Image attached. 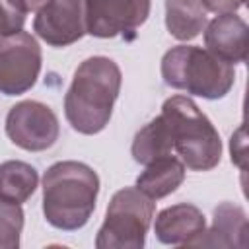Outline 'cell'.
<instances>
[{
    "mask_svg": "<svg viewBox=\"0 0 249 249\" xmlns=\"http://www.w3.org/2000/svg\"><path fill=\"white\" fill-rule=\"evenodd\" d=\"M123 74L109 56H89L78 64L64 95V117L80 134L101 132L113 115Z\"/></svg>",
    "mask_w": 249,
    "mask_h": 249,
    "instance_id": "cell-1",
    "label": "cell"
},
{
    "mask_svg": "<svg viewBox=\"0 0 249 249\" xmlns=\"http://www.w3.org/2000/svg\"><path fill=\"white\" fill-rule=\"evenodd\" d=\"M97 195L99 177L88 163L56 161L43 175V216L56 230L76 231L89 222Z\"/></svg>",
    "mask_w": 249,
    "mask_h": 249,
    "instance_id": "cell-2",
    "label": "cell"
},
{
    "mask_svg": "<svg viewBox=\"0 0 249 249\" xmlns=\"http://www.w3.org/2000/svg\"><path fill=\"white\" fill-rule=\"evenodd\" d=\"M161 115L167 121L173 150L185 167L193 171H210L220 163V134L191 97H167L161 105Z\"/></svg>",
    "mask_w": 249,
    "mask_h": 249,
    "instance_id": "cell-3",
    "label": "cell"
},
{
    "mask_svg": "<svg viewBox=\"0 0 249 249\" xmlns=\"http://www.w3.org/2000/svg\"><path fill=\"white\" fill-rule=\"evenodd\" d=\"M161 78L173 89L204 99H222L233 88L235 70L233 64L202 47L177 45L161 56Z\"/></svg>",
    "mask_w": 249,
    "mask_h": 249,
    "instance_id": "cell-4",
    "label": "cell"
},
{
    "mask_svg": "<svg viewBox=\"0 0 249 249\" xmlns=\"http://www.w3.org/2000/svg\"><path fill=\"white\" fill-rule=\"evenodd\" d=\"M156 206L136 187L119 189L105 212V220L95 235L97 249H142Z\"/></svg>",
    "mask_w": 249,
    "mask_h": 249,
    "instance_id": "cell-5",
    "label": "cell"
},
{
    "mask_svg": "<svg viewBox=\"0 0 249 249\" xmlns=\"http://www.w3.org/2000/svg\"><path fill=\"white\" fill-rule=\"evenodd\" d=\"M41 47L27 31L0 37V93L21 95L29 91L41 72Z\"/></svg>",
    "mask_w": 249,
    "mask_h": 249,
    "instance_id": "cell-6",
    "label": "cell"
},
{
    "mask_svg": "<svg viewBox=\"0 0 249 249\" xmlns=\"http://www.w3.org/2000/svg\"><path fill=\"white\" fill-rule=\"evenodd\" d=\"M60 124L56 113L33 99L19 101L6 115V136L25 152H45L58 140Z\"/></svg>",
    "mask_w": 249,
    "mask_h": 249,
    "instance_id": "cell-7",
    "label": "cell"
},
{
    "mask_svg": "<svg viewBox=\"0 0 249 249\" xmlns=\"http://www.w3.org/2000/svg\"><path fill=\"white\" fill-rule=\"evenodd\" d=\"M150 16V0H86V33L111 39L132 33Z\"/></svg>",
    "mask_w": 249,
    "mask_h": 249,
    "instance_id": "cell-8",
    "label": "cell"
},
{
    "mask_svg": "<svg viewBox=\"0 0 249 249\" xmlns=\"http://www.w3.org/2000/svg\"><path fill=\"white\" fill-rule=\"evenodd\" d=\"M33 31L51 47H68L86 35V0H47L35 14Z\"/></svg>",
    "mask_w": 249,
    "mask_h": 249,
    "instance_id": "cell-9",
    "label": "cell"
},
{
    "mask_svg": "<svg viewBox=\"0 0 249 249\" xmlns=\"http://www.w3.org/2000/svg\"><path fill=\"white\" fill-rule=\"evenodd\" d=\"M204 47L228 64L247 60L249 27L237 14H218L204 27Z\"/></svg>",
    "mask_w": 249,
    "mask_h": 249,
    "instance_id": "cell-10",
    "label": "cell"
},
{
    "mask_svg": "<svg viewBox=\"0 0 249 249\" xmlns=\"http://www.w3.org/2000/svg\"><path fill=\"white\" fill-rule=\"evenodd\" d=\"M206 230L204 214L198 206L179 202L158 212L154 220L156 239L163 245H191Z\"/></svg>",
    "mask_w": 249,
    "mask_h": 249,
    "instance_id": "cell-11",
    "label": "cell"
},
{
    "mask_svg": "<svg viewBox=\"0 0 249 249\" xmlns=\"http://www.w3.org/2000/svg\"><path fill=\"white\" fill-rule=\"evenodd\" d=\"M247 216L233 202H222L214 208L212 228L198 235L191 245L202 247H247Z\"/></svg>",
    "mask_w": 249,
    "mask_h": 249,
    "instance_id": "cell-12",
    "label": "cell"
},
{
    "mask_svg": "<svg viewBox=\"0 0 249 249\" xmlns=\"http://www.w3.org/2000/svg\"><path fill=\"white\" fill-rule=\"evenodd\" d=\"M185 181V165L179 158L167 154L150 163L136 177V189L142 191L148 198L158 200L171 193H175Z\"/></svg>",
    "mask_w": 249,
    "mask_h": 249,
    "instance_id": "cell-13",
    "label": "cell"
},
{
    "mask_svg": "<svg viewBox=\"0 0 249 249\" xmlns=\"http://www.w3.org/2000/svg\"><path fill=\"white\" fill-rule=\"evenodd\" d=\"M165 27L177 41H193L206 27L200 0H165Z\"/></svg>",
    "mask_w": 249,
    "mask_h": 249,
    "instance_id": "cell-14",
    "label": "cell"
},
{
    "mask_svg": "<svg viewBox=\"0 0 249 249\" xmlns=\"http://www.w3.org/2000/svg\"><path fill=\"white\" fill-rule=\"evenodd\" d=\"M39 185L37 169L21 160L0 163V198L14 204H23Z\"/></svg>",
    "mask_w": 249,
    "mask_h": 249,
    "instance_id": "cell-15",
    "label": "cell"
},
{
    "mask_svg": "<svg viewBox=\"0 0 249 249\" xmlns=\"http://www.w3.org/2000/svg\"><path fill=\"white\" fill-rule=\"evenodd\" d=\"M171 152H173V142H171L167 121L163 119L161 113L134 134V140L130 146V154H132L134 161H138L142 165H146L161 156H167Z\"/></svg>",
    "mask_w": 249,
    "mask_h": 249,
    "instance_id": "cell-16",
    "label": "cell"
},
{
    "mask_svg": "<svg viewBox=\"0 0 249 249\" xmlns=\"http://www.w3.org/2000/svg\"><path fill=\"white\" fill-rule=\"evenodd\" d=\"M23 230L21 204L0 198V249H18Z\"/></svg>",
    "mask_w": 249,
    "mask_h": 249,
    "instance_id": "cell-17",
    "label": "cell"
},
{
    "mask_svg": "<svg viewBox=\"0 0 249 249\" xmlns=\"http://www.w3.org/2000/svg\"><path fill=\"white\" fill-rule=\"evenodd\" d=\"M27 14V8L19 0H0V37L21 31Z\"/></svg>",
    "mask_w": 249,
    "mask_h": 249,
    "instance_id": "cell-18",
    "label": "cell"
},
{
    "mask_svg": "<svg viewBox=\"0 0 249 249\" xmlns=\"http://www.w3.org/2000/svg\"><path fill=\"white\" fill-rule=\"evenodd\" d=\"M204 10L214 12V14H235L245 0H200Z\"/></svg>",
    "mask_w": 249,
    "mask_h": 249,
    "instance_id": "cell-19",
    "label": "cell"
},
{
    "mask_svg": "<svg viewBox=\"0 0 249 249\" xmlns=\"http://www.w3.org/2000/svg\"><path fill=\"white\" fill-rule=\"evenodd\" d=\"M19 2L27 8V12H37V10H39L47 0H19Z\"/></svg>",
    "mask_w": 249,
    "mask_h": 249,
    "instance_id": "cell-20",
    "label": "cell"
}]
</instances>
